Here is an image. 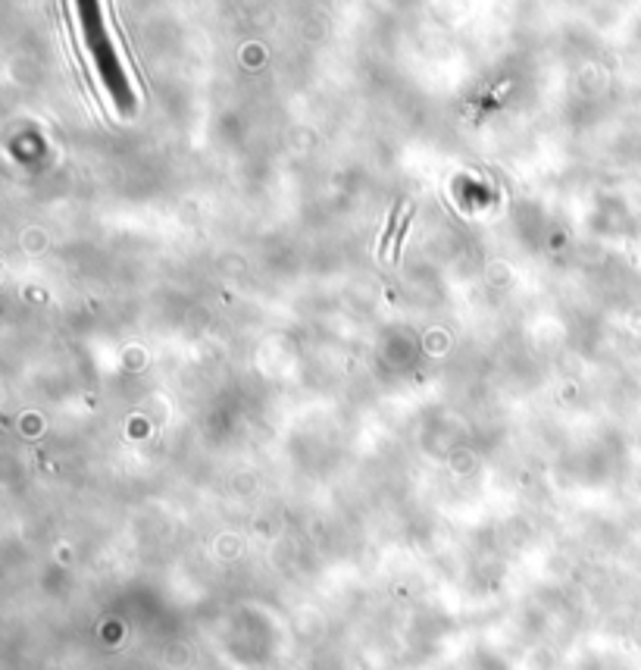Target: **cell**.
<instances>
[{
    "label": "cell",
    "mask_w": 641,
    "mask_h": 670,
    "mask_svg": "<svg viewBox=\"0 0 641 670\" xmlns=\"http://www.w3.org/2000/svg\"><path fill=\"white\" fill-rule=\"evenodd\" d=\"M401 210H403V204L398 201L391 207V219H388V226H385V235H382V241H378V260H388L391 257V244H394V239H398V219H401Z\"/></svg>",
    "instance_id": "cell-1"
}]
</instances>
